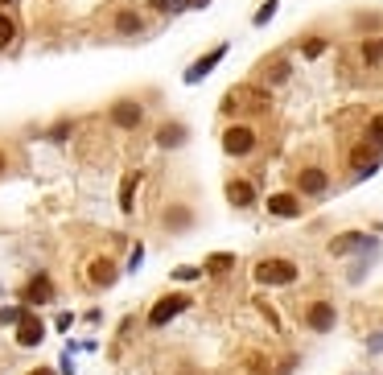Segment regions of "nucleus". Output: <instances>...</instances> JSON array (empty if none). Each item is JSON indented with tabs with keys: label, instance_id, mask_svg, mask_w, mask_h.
I'll return each mask as SVG.
<instances>
[{
	"label": "nucleus",
	"instance_id": "obj_4",
	"mask_svg": "<svg viewBox=\"0 0 383 375\" xmlns=\"http://www.w3.org/2000/svg\"><path fill=\"white\" fill-rule=\"evenodd\" d=\"M107 124L116 128V132H136L144 124V103L136 95H120V99H112V108H107Z\"/></svg>",
	"mask_w": 383,
	"mask_h": 375
},
{
	"label": "nucleus",
	"instance_id": "obj_8",
	"mask_svg": "<svg viewBox=\"0 0 383 375\" xmlns=\"http://www.w3.org/2000/svg\"><path fill=\"white\" fill-rule=\"evenodd\" d=\"M297 194H301V198H326V194H330L326 165H301V169H297Z\"/></svg>",
	"mask_w": 383,
	"mask_h": 375
},
{
	"label": "nucleus",
	"instance_id": "obj_21",
	"mask_svg": "<svg viewBox=\"0 0 383 375\" xmlns=\"http://www.w3.org/2000/svg\"><path fill=\"white\" fill-rule=\"evenodd\" d=\"M359 58L363 67H383V38H367L359 46Z\"/></svg>",
	"mask_w": 383,
	"mask_h": 375
},
{
	"label": "nucleus",
	"instance_id": "obj_32",
	"mask_svg": "<svg viewBox=\"0 0 383 375\" xmlns=\"http://www.w3.org/2000/svg\"><path fill=\"white\" fill-rule=\"evenodd\" d=\"M367 351H371V354H383V330H375V334L367 338Z\"/></svg>",
	"mask_w": 383,
	"mask_h": 375
},
{
	"label": "nucleus",
	"instance_id": "obj_29",
	"mask_svg": "<svg viewBox=\"0 0 383 375\" xmlns=\"http://www.w3.org/2000/svg\"><path fill=\"white\" fill-rule=\"evenodd\" d=\"M177 4H182V0H148V8H153V13H169V17H173V13H182Z\"/></svg>",
	"mask_w": 383,
	"mask_h": 375
},
{
	"label": "nucleus",
	"instance_id": "obj_6",
	"mask_svg": "<svg viewBox=\"0 0 383 375\" xmlns=\"http://www.w3.org/2000/svg\"><path fill=\"white\" fill-rule=\"evenodd\" d=\"M264 211L272 214V219L293 223V219H301V214H305V198H301L297 190H276V194H268V198H264Z\"/></svg>",
	"mask_w": 383,
	"mask_h": 375
},
{
	"label": "nucleus",
	"instance_id": "obj_40",
	"mask_svg": "<svg viewBox=\"0 0 383 375\" xmlns=\"http://www.w3.org/2000/svg\"><path fill=\"white\" fill-rule=\"evenodd\" d=\"M0 4H17V0H0Z\"/></svg>",
	"mask_w": 383,
	"mask_h": 375
},
{
	"label": "nucleus",
	"instance_id": "obj_27",
	"mask_svg": "<svg viewBox=\"0 0 383 375\" xmlns=\"http://www.w3.org/2000/svg\"><path fill=\"white\" fill-rule=\"evenodd\" d=\"M71 132H74V120H62V124H49V141L54 144H62V141H71Z\"/></svg>",
	"mask_w": 383,
	"mask_h": 375
},
{
	"label": "nucleus",
	"instance_id": "obj_28",
	"mask_svg": "<svg viewBox=\"0 0 383 375\" xmlns=\"http://www.w3.org/2000/svg\"><path fill=\"white\" fill-rule=\"evenodd\" d=\"M21 305H4V309H0V326H17V322H21Z\"/></svg>",
	"mask_w": 383,
	"mask_h": 375
},
{
	"label": "nucleus",
	"instance_id": "obj_13",
	"mask_svg": "<svg viewBox=\"0 0 383 375\" xmlns=\"http://www.w3.org/2000/svg\"><path fill=\"white\" fill-rule=\"evenodd\" d=\"M223 194H227V202H231L235 211H252V207H256V198H260V190H256L252 178H227Z\"/></svg>",
	"mask_w": 383,
	"mask_h": 375
},
{
	"label": "nucleus",
	"instance_id": "obj_20",
	"mask_svg": "<svg viewBox=\"0 0 383 375\" xmlns=\"http://www.w3.org/2000/svg\"><path fill=\"white\" fill-rule=\"evenodd\" d=\"M202 268H206V277H227L235 268V252H211L202 260Z\"/></svg>",
	"mask_w": 383,
	"mask_h": 375
},
{
	"label": "nucleus",
	"instance_id": "obj_39",
	"mask_svg": "<svg viewBox=\"0 0 383 375\" xmlns=\"http://www.w3.org/2000/svg\"><path fill=\"white\" fill-rule=\"evenodd\" d=\"M29 375H58V371H54V367H33Z\"/></svg>",
	"mask_w": 383,
	"mask_h": 375
},
{
	"label": "nucleus",
	"instance_id": "obj_19",
	"mask_svg": "<svg viewBox=\"0 0 383 375\" xmlns=\"http://www.w3.org/2000/svg\"><path fill=\"white\" fill-rule=\"evenodd\" d=\"M141 182H144L141 169H132V173L120 182V211L124 214H132V207H136V190H141Z\"/></svg>",
	"mask_w": 383,
	"mask_h": 375
},
{
	"label": "nucleus",
	"instance_id": "obj_26",
	"mask_svg": "<svg viewBox=\"0 0 383 375\" xmlns=\"http://www.w3.org/2000/svg\"><path fill=\"white\" fill-rule=\"evenodd\" d=\"M202 277H206V268H202V264H182V268H173V281H202Z\"/></svg>",
	"mask_w": 383,
	"mask_h": 375
},
{
	"label": "nucleus",
	"instance_id": "obj_9",
	"mask_svg": "<svg viewBox=\"0 0 383 375\" xmlns=\"http://www.w3.org/2000/svg\"><path fill=\"white\" fill-rule=\"evenodd\" d=\"M153 144H157L161 153H177V149H186V144H190V124H182V120H161L157 132H153Z\"/></svg>",
	"mask_w": 383,
	"mask_h": 375
},
{
	"label": "nucleus",
	"instance_id": "obj_35",
	"mask_svg": "<svg viewBox=\"0 0 383 375\" xmlns=\"http://www.w3.org/2000/svg\"><path fill=\"white\" fill-rule=\"evenodd\" d=\"M58 371H62V375H74V363H71V354H62V359H58Z\"/></svg>",
	"mask_w": 383,
	"mask_h": 375
},
{
	"label": "nucleus",
	"instance_id": "obj_5",
	"mask_svg": "<svg viewBox=\"0 0 383 375\" xmlns=\"http://www.w3.org/2000/svg\"><path fill=\"white\" fill-rule=\"evenodd\" d=\"M350 182H367V178H375L379 173V165H383V149H375V144H355L350 149Z\"/></svg>",
	"mask_w": 383,
	"mask_h": 375
},
{
	"label": "nucleus",
	"instance_id": "obj_30",
	"mask_svg": "<svg viewBox=\"0 0 383 375\" xmlns=\"http://www.w3.org/2000/svg\"><path fill=\"white\" fill-rule=\"evenodd\" d=\"M256 309H260L264 318L272 322V330H281V313H276V309H272V305H268V301H260V297H256Z\"/></svg>",
	"mask_w": 383,
	"mask_h": 375
},
{
	"label": "nucleus",
	"instance_id": "obj_12",
	"mask_svg": "<svg viewBox=\"0 0 383 375\" xmlns=\"http://www.w3.org/2000/svg\"><path fill=\"white\" fill-rule=\"evenodd\" d=\"M371 248H379V239L367 231H342L330 239V256H355V252H371Z\"/></svg>",
	"mask_w": 383,
	"mask_h": 375
},
{
	"label": "nucleus",
	"instance_id": "obj_22",
	"mask_svg": "<svg viewBox=\"0 0 383 375\" xmlns=\"http://www.w3.org/2000/svg\"><path fill=\"white\" fill-rule=\"evenodd\" d=\"M276 13H281V0H264L260 8L252 13V25H256V29H264V25H272V17H276Z\"/></svg>",
	"mask_w": 383,
	"mask_h": 375
},
{
	"label": "nucleus",
	"instance_id": "obj_37",
	"mask_svg": "<svg viewBox=\"0 0 383 375\" xmlns=\"http://www.w3.org/2000/svg\"><path fill=\"white\" fill-rule=\"evenodd\" d=\"M83 318H87V322H91V326H99V322H103V309H87V313H83Z\"/></svg>",
	"mask_w": 383,
	"mask_h": 375
},
{
	"label": "nucleus",
	"instance_id": "obj_34",
	"mask_svg": "<svg viewBox=\"0 0 383 375\" xmlns=\"http://www.w3.org/2000/svg\"><path fill=\"white\" fill-rule=\"evenodd\" d=\"M297 363H301V359H297V354H288V359H285V363H281V367H276L272 375H288V371H297Z\"/></svg>",
	"mask_w": 383,
	"mask_h": 375
},
{
	"label": "nucleus",
	"instance_id": "obj_15",
	"mask_svg": "<svg viewBox=\"0 0 383 375\" xmlns=\"http://www.w3.org/2000/svg\"><path fill=\"white\" fill-rule=\"evenodd\" d=\"M21 301L25 305H49L54 301V281H49V272H33L21 289Z\"/></svg>",
	"mask_w": 383,
	"mask_h": 375
},
{
	"label": "nucleus",
	"instance_id": "obj_7",
	"mask_svg": "<svg viewBox=\"0 0 383 375\" xmlns=\"http://www.w3.org/2000/svg\"><path fill=\"white\" fill-rule=\"evenodd\" d=\"M227 54H231V42H218V46H211L202 58H194V67H186V74H182V79H186V87H198L202 79H211L215 67L227 58Z\"/></svg>",
	"mask_w": 383,
	"mask_h": 375
},
{
	"label": "nucleus",
	"instance_id": "obj_17",
	"mask_svg": "<svg viewBox=\"0 0 383 375\" xmlns=\"http://www.w3.org/2000/svg\"><path fill=\"white\" fill-rule=\"evenodd\" d=\"M288 79H293V62H288L285 54H276V58L264 62V87H285Z\"/></svg>",
	"mask_w": 383,
	"mask_h": 375
},
{
	"label": "nucleus",
	"instance_id": "obj_3",
	"mask_svg": "<svg viewBox=\"0 0 383 375\" xmlns=\"http://www.w3.org/2000/svg\"><path fill=\"white\" fill-rule=\"evenodd\" d=\"M190 305H194L190 293H165V297H157V301L148 305L144 322H148V330H165L169 322H173V318H182Z\"/></svg>",
	"mask_w": 383,
	"mask_h": 375
},
{
	"label": "nucleus",
	"instance_id": "obj_1",
	"mask_svg": "<svg viewBox=\"0 0 383 375\" xmlns=\"http://www.w3.org/2000/svg\"><path fill=\"white\" fill-rule=\"evenodd\" d=\"M297 277H301V268H297V260H288V256H264L252 268V281L260 289H288V284H297Z\"/></svg>",
	"mask_w": 383,
	"mask_h": 375
},
{
	"label": "nucleus",
	"instance_id": "obj_14",
	"mask_svg": "<svg viewBox=\"0 0 383 375\" xmlns=\"http://www.w3.org/2000/svg\"><path fill=\"white\" fill-rule=\"evenodd\" d=\"M87 281L95 284V289H112V284L120 281V264L112 256H95L87 264Z\"/></svg>",
	"mask_w": 383,
	"mask_h": 375
},
{
	"label": "nucleus",
	"instance_id": "obj_11",
	"mask_svg": "<svg viewBox=\"0 0 383 375\" xmlns=\"http://www.w3.org/2000/svg\"><path fill=\"white\" fill-rule=\"evenodd\" d=\"M161 227H165L169 235L194 231V207H190V202H182V198L165 202V207H161Z\"/></svg>",
	"mask_w": 383,
	"mask_h": 375
},
{
	"label": "nucleus",
	"instance_id": "obj_10",
	"mask_svg": "<svg viewBox=\"0 0 383 375\" xmlns=\"http://www.w3.org/2000/svg\"><path fill=\"white\" fill-rule=\"evenodd\" d=\"M338 326V305L326 301V297H317V301L305 305V330L310 334H330Z\"/></svg>",
	"mask_w": 383,
	"mask_h": 375
},
{
	"label": "nucleus",
	"instance_id": "obj_16",
	"mask_svg": "<svg viewBox=\"0 0 383 375\" xmlns=\"http://www.w3.org/2000/svg\"><path fill=\"white\" fill-rule=\"evenodd\" d=\"M42 338H46V326H42V318H33V313H29V305H25L21 322H17V342L33 351V347H42Z\"/></svg>",
	"mask_w": 383,
	"mask_h": 375
},
{
	"label": "nucleus",
	"instance_id": "obj_36",
	"mask_svg": "<svg viewBox=\"0 0 383 375\" xmlns=\"http://www.w3.org/2000/svg\"><path fill=\"white\" fill-rule=\"evenodd\" d=\"M206 4H211V0H182V4H177V8H182V13H186V8H206Z\"/></svg>",
	"mask_w": 383,
	"mask_h": 375
},
{
	"label": "nucleus",
	"instance_id": "obj_25",
	"mask_svg": "<svg viewBox=\"0 0 383 375\" xmlns=\"http://www.w3.org/2000/svg\"><path fill=\"white\" fill-rule=\"evenodd\" d=\"M367 144H375V149H383V112H375L371 116V124H367V137H363Z\"/></svg>",
	"mask_w": 383,
	"mask_h": 375
},
{
	"label": "nucleus",
	"instance_id": "obj_2",
	"mask_svg": "<svg viewBox=\"0 0 383 375\" xmlns=\"http://www.w3.org/2000/svg\"><path fill=\"white\" fill-rule=\"evenodd\" d=\"M256 149H260V132H256V124L235 120V124H227V128H223V153H227V157L243 161V157H252Z\"/></svg>",
	"mask_w": 383,
	"mask_h": 375
},
{
	"label": "nucleus",
	"instance_id": "obj_38",
	"mask_svg": "<svg viewBox=\"0 0 383 375\" xmlns=\"http://www.w3.org/2000/svg\"><path fill=\"white\" fill-rule=\"evenodd\" d=\"M4 169H8V153L0 149V178H4Z\"/></svg>",
	"mask_w": 383,
	"mask_h": 375
},
{
	"label": "nucleus",
	"instance_id": "obj_24",
	"mask_svg": "<svg viewBox=\"0 0 383 375\" xmlns=\"http://www.w3.org/2000/svg\"><path fill=\"white\" fill-rule=\"evenodd\" d=\"M326 46H330L326 38H305V42H301V58L313 62V58H322V54H326Z\"/></svg>",
	"mask_w": 383,
	"mask_h": 375
},
{
	"label": "nucleus",
	"instance_id": "obj_31",
	"mask_svg": "<svg viewBox=\"0 0 383 375\" xmlns=\"http://www.w3.org/2000/svg\"><path fill=\"white\" fill-rule=\"evenodd\" d=\"M141 260H144V243H132V256H128V272H141Z\"/></svg>",
	"mask_w": 383,
	"mask_h": 375
},
{
	"label": "nucleus",
	"instance_id": "obj_18",
	"mask_svg": "<svg viewBox=\"0 0 383 375\" xmlns=\"http://www.w3.org/2000/svg\"><path fill=\"white\" fill-rule=\"evenodd\" d=\"M112 25H116V33H120V38H141V33H144V17L136 13V8H120Z\"/></svg>",
	"mask_w": 383,
	"mask_h": 375
},
{
	"label": "nucleus",
	"instance_id": "obj_23",
	"mask_svg": "<svg viewBox=\"0 0 383 375\" xmlns=\"http://www.w3.org/2000/svg\"><path fill=\"white\" fill-rule=\"evenodd\" d=\"M13 42H17V21L0 13V50H13Z\"/></svg>",
	"mask_w": 383,
	"mask_h": 375
},
{
	"label": "nucleus",
	"instance_id": "obj_33",
	"mask_svg": "<svg viewBox=\"0 0 383 375\" xmlns=\"http://www.w3.org/2000/svg\"><path fill=\"white\" fill-rule=\"evenodd\" d=\"M71 326H74V313H66V309H62V313H58V322H54V330H62V334H66Z\"/></svg>",
	"mask_w": 383,
	"mask_h": 375
}]
</instances>
